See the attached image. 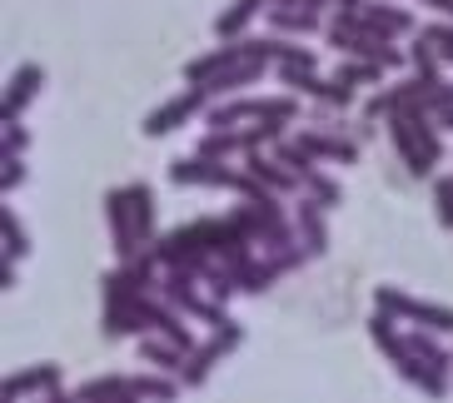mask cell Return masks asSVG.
Masks as SVG:
<instances>
[{
    "label": "cell",
    "mask_w": 453,
    "mask_h": 403,
    "mask_svg": "<svg viewBox=\"0 0 453 403\" xmlns=\"http://www.w3.org/2000/svg\"><path fill=\"white\" fill-rule=\"evenodd\" d=\"M30 389H60V369H55V363H41V369H30V374H20V378H11V384H5V393H11V399H20V393H30Z\"/></svg>",
    "instance_id": "obj_10"
},
{
    "label": "cell",
    "mask_w": 453,
    "mask_h": 403,
    "mask_svg": "<svg viewBox=\"0 0 453 403\" xmlns=\"http://www.w3.org/2000/svg\"><path fill=\"white\" fill-rule=\"evenodd\" d=\"M174 185H234L240 175H229L214 164V155H200V160H174Z\"/></svg>",
    "instance_id": "obj_7"
},
{
    "label": "cell",
    "mask_w": 453,
    "mask_h": 403,
    "mask_svg": "<svg viewBox=\"0 0 453 403\" xmlns=\"http://www.w3.org/2000/svg\"><path fill=\"white\" fill-rule=\"evenodd\" d=\"M140 354H145L150 363H160V369H174V354H185V349H165V344L145 338V344H140Z\"/></svg>",
    "instance_id": "obj_18"
},
{
    "label": "cell",
    "mask_w": 453,
    "mask_h": 403,
    "mask_svg": "<svg viewBox=\"0 0 453 403\" xmlns=\"http://www.w3.org/2000/svg\"><path fill=\"white\" fill-rule=\"evenodd\" d=\"M244 115H259V120H289L294 105H289V100H240V105L214 110L210 120L214 125H234V120H244Z\"/></svg>",
    "instance_id": "obj_5"
},
{
    "label": "cell",
    "mask_w": 453,
    "mask_h": 403,
    "mask_svg": "<svg viewBox=\"0 0 453 403\" xmlns=\"http://www.w3.org/2000/svg\"><path fill=\"white\" fill-rule=\"evenodd\" d=\"M434 200H439V219H443V224H453V179H443V185L434 189Z\"/></svg>",
    "instance_id": "obj_19"
},
{
    "label": "cell",
    "mask_w": 453,
    "mask_h": 403,
    "mask_svg": "<svg viewBox=\"0 0 453 403\" xmlns=\"http://www.w3.org/2000/svg\"><path fill=\"white\" fill-rule=\"evenodd\" d=\"M234 344H240V329H234V323H219V338L204 344V349H195V363L185 369V384H200V378L210 374V363L219 359L225 349H234Z\"/></svg>",
    "instance_id": "obj_9"
},
{
    "label": "cell",
    "mask_w": 453,
    "mask_h": 403,
    "mask_svg": "<svg viewBox=\"0 0 453 403\" xmlns=\"http://www.w3.org/2000/svg\"><path fill=\"white\" fill-rule=\"evenodd\" d=\"M304 149H309V155H334V160H354V145H344V140H329V134H304Z\"/></svg>",
    "instance_id": "obj_14"
},
{
    "label": "cell",
    "mask_w": 453,
    "mask_h": 403,
    "mask_svg": "<svg viewBox=\"0 0 453 403\" xmlns=\"http://www.w3.org/2000/svg\"><path fill=\"white\" fill-rule=\"evenodd\" d=\"M5 125H11V130H5V149L20 155V149H26V130H15V120H5Z\"/></svg>",
    "instance_id": "obj_20"
},
{
    "label": "cell",
    "mask_w": 453,
    "mask_h": 403,
    "mask_svg": "<svg viewBox=\"0 0 453 403\" xmlns=\"http://www.w3.org/2000/svg\"><path fill=\"white\" fill-rule=\"evenodd\" d=\"M439 5H443V11H449V15H453V0H439Z\"/></svg>",
    "instance_id": "obj_22"
},
{
    "label": "cell",
    "mask_w": 453,
    "mask_h": 403,
    "mask_svg": "<svg viewBox=\"0 0 453 403\" xmlns=\"http://www.w3.org/2000/svg\"><path fill=\"white\" fill-rule=\"evenodd\" d=\"M200 105H204V95H200V90L180 95V100H170V105H160L155 115H150V120H145V134H165V130H174V125L185 120V115H195Z\"/></svg>",
    "instance_id": "obj_8"
},
{
    "label": "cell",
    "mask_w": 453,
    "mask_h": 403,
    "mask_svg": "<svg viewBox=\"0 0 453 403\" xmlns=\"http://www.w3.org/2000/svg\"><path fill=\"white\" fill-rule=\"evenodd\" d=\"M105 215H110V234H115V255L120 259H134V249H140V219H134V200L130 189H110L105 194Z\"/></svg>",
    "instance_id": "obj_3"
},
{
    "label": "cell",
    "mask_w": 453,
    "mask_h": 403,
    "mask_svg": "<svg viewBox=\"0 0 453 403\" xmlns=\"http://www.w3.org/2000/svg\"><path fill=\"white\" fill-rule=\"evenodd\" d=\"M81 399H130V378H95V384H81Z\"/></svg>",
    "instance_id": "obj_13"
},
{
    "label": "cell",
    "mask_w": 453,
    "mask_h": 403,
    "mask_svg": "<svg viewBox=\"0 0 453 403\" xmlns=\"http://www.w3.org/2000/svg\"><path fill=\"white\" fill-rule=\"evenodd\" d=\"M379 304H384V309H399V314H409V319H418L424 329H443V334L453 329V309H434V304H418V299H403V294H394V289H384V294H379Z\"/></svg>",
    "instance_id": "obj_4"
},
{
    "label": "cell",
    "mask_w": 453,
    "mask_h": 403,
    "mask_svg": "<svg viewBox=\"0 0 453 403\" xmlns=\"http://www.w3.org/2000/svg\"><path fill=\"white\" fill-rule=\"evenodd\" d=\"M5 244H11V259H20L30 249V240H26V229H20V219L5 209Z\"/></svg>",
    "instance_id": "obj_17"
},
{
    "label": "cell",
    "mask_w": 453,
    "mask_h": 403,
    "mask_svg": "<svg viewBox=\"0 0 453 403\" xmlns=\"http://www.w3.org/2000/svg\"><path fill=\"white\" fill-rule=\"evenodd\" d=\"M443 120H449V125H453V110H449V115H443Z\"/></svg>",
    "instance_id": "obj_23"
},
{
    "label": "cell",
    "mask_w": 453,
    "mask_h": 403,
    "mask_svg": "<svg viewBox=\"0 0 453 403\" xmlns=\"http://www.w3.org/2000/svg\"><path fill=\"white\" fill-rule=\"evenodd\" d=\"M280 45L274 41H244V45H225V50H214V55H200V60H189L185 65V75L195 85L200 80H210V75H219V70H229V65H244V60H265V55H274Z\"/></svg>",
    "instance_id": "obj_2"
},
{
    "label": "cell",
    "mask_w": 453,
    "mask_h": 403,
    "mask_svg": "<svg viewBox=\"0 0 453 403\" xmlns=\"http://www.w3.org/2000/svg\"><path fill=\"white\" fill-rule=\"evenodd\" d=\"M41 80H45V70L41 65H20L11 75V90H5V120H20V110L41 95Z\"/></svg>",
    "instance_id": "obj_6"
},
{
    "label": "cell",
    "mask_w": 453,
    "mask_h": 403,
    "mask_svg": "<svg viewBox=\"0 0 453 403\" xmlns=\"http://www.w3.org/2000/svg\"><path fill=\"white\" fill-rule=\"evenodd\" d=\"M130 200H134V219H140V240H150V229H155V189L130 185Z\"/></svg>",
    "instance_id": "obj_12"
},
{
    "label": "cell",
    "mask_w": 453,
    "mask_h": 403,
    "mask_svg": "<svg viewBox=\"0 0 453 403\" xmlns=\"http://www.w3.org/2000/svg\"><path fill=\"white\" fill-rule=\"evenodd\" d=\"M259 75V60H244V65H229L219 70V75H210V85H195L200 95H219V90H240L244 80H254Z\"/></svg>",
    "instance_id": "obj_11"
},
{
    "label": "cell",
    "mask_w": 453,
    "mask_h": 403,
    "mask_svg": "<svg viewBox=\"0 0 453 403\" xmlns=\"http://www.w3.org/2000/svg\"><path fill=\"white\" fill-rule=\"evenodd\" d=\"M254 11H259V0H234V11L219 15V20H214V30H219V35H234V30H240Z\"/></svg>",
    "instance_id": "obj_15"
},
{
    "label": "cell",
    "mask_w": 453,
    "mask_h": 403,
    "mask_svg": "<svg viewBox=\"0 0 453 403\" xmlns=\"http://www.w3.org/2000/svg\"><path fill=\"white\" fill-rule=\"evenodd\" d=\"M130 393H145V399H170L174 384H170V378H130Z\"/></svg>",
    "instance_id": "obj_16"
},
{
    "label": "cell",
    "mask_w": 453,
    "mask_h": 403,
    "mask_svg": "<svg viewBox=\"0 0 453 403\" xmlns=\"http://www.w3.org/2000/svg\"><path fill=\"white\" fill-rule=\"evenodd\" d=\"M5 164H11V170H5V189H15L20 179H26V170H20V160H15V155H11Z\"/></svg>",
    "instance_id": "obj_21"
},
{
    "label": "cell",
    "mask_w": 453,
    "mask_h": 403,
    "mask_svg": "<svg viewBox=\"0 0 453 403\" xmlns=\"http://www.w3.org/2000/svg\"><path fill=\"white\" fill-rule=\"evenodd\" d=\"M394 145L403 149V164H409L413 175H428V170H434L439 140H434V125H424L418 115H409V110L394 115Z\"/></svg>",
    "instance_id": "obj_1"
}]
</instances>
